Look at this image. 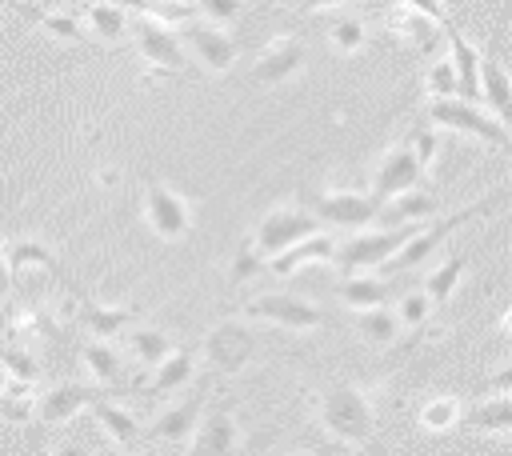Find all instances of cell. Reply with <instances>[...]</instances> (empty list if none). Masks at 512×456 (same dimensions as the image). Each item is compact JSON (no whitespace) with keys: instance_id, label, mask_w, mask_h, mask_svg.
Returning <instances> with one entry per match:
<instances>
[{"instance_id":"60d3db41","label":"cell","mask_w":512,"mask_h":456,"mask_svg":"<svg viewBox=\"0 0 512 456\" xmlns=\"http://www.w3.org/2000/svg\"><path fill=\"white\" fill-rule=\"evenodd\" d=\"M248 0H196V12H204L212 24H232L244 12Z\"/></svg>"},{"instance_id":"ac0fdd59","label":"cell","mask_w":512,"mask_h":456,"mask_svg":"<svg viewBox=\"0 0 512 456\" xmlns=\"http://www.w3.org/2000/svg\"><path fill=\"white\" fill-rule=\"evenodd\" d=\"M332 252H336V240H332V236H324V232H312V236H304V240H296V244L280 248V252H276V256H268L264 264H268V272H272V276H292V272H300L304 264L332 260Z\"/></svg>"},{"instance_id":"9a60e30c","label":"cell","mask_w":512,"mask_h":456,"mask_svg":"<svg viewBox=\"0 0 512 456\" xmlns=\"http://www.w3.org/2000/svg\"><path fill=\"white\" fill-rule=\"evenodd\" d=\"M204 396H208V380H200L196 388L188 384V392L180 388V396H176L164 412H156V420H152V436H156V440H168V444L188 440V432H192L196 420H200Z\"/></svg>"},{"instance_id":"8d00e7d4","label":"cell","mask_w":512,"mask_h":456,"mask_svg":"<svg viewBox=\"0 0 512 456\" xmlns=\"http://www.w3.org/2000/svg\"><path fill=\"white\" fill-rule=\"evenodd\" d=\"M460 400L456 396H432L420 412H416V420H420V428H428V432H448L456 420H460Z\"/></svg>"},{"instance_id":"e0dca14e","label":"cell","mask_w":512,"mask_h":456,"mask_svg":"<svg viewBox=\"0 0 512 456\" xmlns=\"http://www.w3.org/2000/svg\"><path fill=\"white\" fill-rule=\"evenodd\" d=\"M444 36H448V60H452V72H456V96L460 100H480V52L460 36V28L444 16L440 20Z\"/></svg>"},{"instance_id":"f546056e","label":"cell","mask_w":512,"mask_h":456,"mask_svg":"<svg viewBox=\"0 0 512 456\" xmlns=\"http://www.w3.org/2000/svg\"><path fill=\"white\" fill-rule=\"evenodd\" d=\"M4 256H8V268H12V280H16L20 272H28V268H44V272H60V264H56V256H52V248H48V244H40V240H8V244H4Z\"/></svg>"},{"instance_id":"1f68e13d","label":"cell","mask_w":512,"mask_h":456,"mask_svg":"<svg viewBox=\"0 0 512 456\" xmlns=\"http://www.w3.org/2000/svg\"><path fill=\"white\" fill-rule=\"evenodd\" d=\"M124 348H128V356H132L136 364L152 368V364H160V360L172 352V336L160 332V328H132Z\"/></svg>"},{"instance_id":"7bdbcfd3","label":"cell","mask_w":512,"mask_h":456,"mask_svg":"<svg viewBox=\"0 0 512 456\" xmlns=\"http://www.w3.org/2000/svg\"><path fill=\"white\" fill-rule=\"evenodd\" d=\"M404 8H412V12H420V16H428V20H444L448 12H444V4L440 0H404Z\"/></svg>"},{"instance_id":"52a82bcc","label":"cell","mask_w":512,"mask_h":456,"mask_svg":"<svg viewBox=\"0 0 512 456\" xmlns=\"http://www.w3.org/2000/svg\"><path fill=\"white\" fill-rule=\"evenodd\" d=\"M200 352L208 360L212 372H224V376H236L248 368V360L256 356V332L244 324V320H220L204 332L200 340Z\"/></svg>"},{"instance_id":"7a4b0ae2","label":"cell","mask_w":512,"mask_h":456,"mask_svg":"<svg viewBox=\"0 0 512 456\" xmlns=\"http://www.w3.org/2000/svg\"><path fill=\"white\" fill-rule=\"evenodd\" d=\"M504 204V188H496L488 200H476V204H468V208H460V212H452V216H444V220H424L384 264H380V272H404V268H416L428 252H436L460 224H468V220H476V216H488L492 208H500Z\"/></svg>"},{"instance_id":"4dcf8cb0","label":"cell","mask_w":512,"mask_h":456,"mask_svg":"<svg viewBox=\"0 0 512 456\" xmlns=\"http://www.w3.org/2000/svg\"><path fill=\"white\" fill-rule=\"evenodd\" d=\"M120 4H124V12L148 16V20L168 24V28H176V24H184V20L196 16V4L192 0H120Z\"/></svg>"},{"instance_id":"ffe728a7","label":"cell","mask_w":512,"mask_h":456,"mask_svg":"<svg viewBox=\"0 0 512 456\" xmlns=\"http://www.w3.org/2000/svg\"><path fill=\"white\" fill-rule=\"evenodd\" d=\"M80 364H84L88 380H96L100 388H120L124 384V356H120V348H112L100 336L80 348Z\"/></svg>"},{"instance_id":"7402d4cb","label":"cell","mask_w":512,"mask_h":456,"mask_svg":"<svg viewBox=\"0 0 512 456\" xmlns=\"http://www.w3.org/2000/svg\"><path fill=\"white\" fill-rule=\"evenodd\" d=\"M352 328H356V336H360L364 344H372V348H388V344H396L400 332H404L400 320H396V312H392L388 304L360 308L356 320H352Z\"/></svg>"},{"instance_id":"b9f144b4","label":"cell","mask_w":512,"mask_h":456,"mask_svg":"<svg viewBox=\"0 0 512 456\" xmlns=\"http://www.w3.org/2000/svg\"><path fill=\"white\" fill-rule=\"evenodd\" d=\"M408 144H412L416 160L424 168H432V160H436V132L432 128H416V132H408Z\"/></svg>"},{"instance_id":"836d02e7","label":"cell","mask_w":512,"mask_h":456,"mask_svg":"<svg viewBox=\"0 0 512 456\" xmlns=\"http://www.w3.org/2000/svg\"><path fill=\"white\" fill-rule=\"evenodd\" d=\"M464 268H468V256H448L444 264H436L428 276H424V296L432 300V304H448V296L456 292V284H460V276H464Z\"/></svg>"},{"instance_id":"603a6c76","label":"cell","mask_w":512,"mask_h":456,"mask_svg":"<svg viewBox=\"0 0 512 456\" xmlns=\"http://www.w3.org/2000/svg\"><path fill=\"white\" fill-rule=\"evenodd\" d=\"M436 212V192L428 188H408V192H396L392 200L380 204V216H384V228L392 224H408V220H428Z\"/></svg>"},{"instance_id":"681fc988","label":"cell","mask_w":512,"mask_h":456,"mask_svg":"<svg viewBox=\"0 0 512 456\" xmlns=\"http://www.w3.org/2000/svg\"><path fill=\"white\" fill-rule=\"evenodd\" d=\"M284 456H308V452H284Z\"/></svg>"},{"instance_id":"d4e9b609","label":"cell","mask_w":512,"mask_h":456,"mask_svg":"<svg viewBox=\"0 0 512 456\" xmlns=\"http://www.w3.org/2000/svg\"><path fill=\"white\" fill-rule=\"evenodd\" d=\"M336 296L348 304V308H372V304H388L392 296V284L384 276H364V272H352L344 280H336Z\"/></svg>"},{"instance_id":"6da1fadb","label":"cell","mask_w":512,"mask_h":456,"mask_svg":"<svg viewBox=\"0 0 512 456\" xmlns=\"http://www.w3.org/2000/svg\"><path fill=\"white\" fill-rule=\"evenodd\" d=\"M320 432L340 448H364L376 436V400L364 384H324L312 400Z\"/></svg>"},{"instance_id":"3957f363","label":"cell","mask_w":512,"mask_h":456,"mask_svg":"<svg viewBox=\"0 0 512 456\" xmlns=\"http://www.w3.org/2000/svg\"><path fill=\"white\" fill-rule=\"evenodd\" d=\"M312 232H320V220H316L308 208H300V204H276V208H268V212L256 220L252 236H248L240 248L264 264L268 256H276L280 248H288V244H296V240H304V236H312Z\"/></svg>"},{"instance_id":"d590c367","label":"cell","mask_w":512,"mask_h":456,"mask_svg":"<svg viewBox=\"0 0 512 456\" xmlns=\"http://www.w3.org/2000/svg\"><path fill=\"white\" fill-rule=\"evenodd\" d=\"M0 368L8 380H20V384H32L40 380V360L32 356L28 344H0Z\"/></svg>"},{"instance_id":"277c9868","label":"cell","mask_w":512,"mask_h":456,"mask_svg":"<svg viewBox=\"0 0 512 456\" xmlns=\"http://www.w3.org/2000/svg\"><path fill=\"white\" fill-rule=\"evenodd\" d=\"M428 120L440 124V128H448V132H460V136H472L480 144H492V148H508L512 144L508 128L496 116H488L476 100L436 96V100H428Z\"/></svg>"},{"instance_id":"4316f807","label":"cell","mask_w":512,"mask_h":456,"mask_svg":"<svg viewBox=\"0 0 512 456\" xmlns=\"http://www.w3.org/2000/svg\"><path fill=\"white\" fill-rule=\"evenodd\" d=\"M132 312H136V308H128V304L108 308V304H100V300H84V304L76 308V320H80L88 332H96L100 340H108V336H116L120 328H128Z\"/></svg>"},{"instance_id":"5b68a950","label":"cell","mask_w":512,"mask_h":456,"mask_svg":"<svg viewBox=\"0 0 512 456\" xmlns=\"http://www.w3.org/2000/svg\"><path fill=\"white\" fill-rule=\"evenodd\" d=\"M424 220H408V224H392V228H380V232H356L348 236L344 244H336L332 260L344 268V272H364V268H380Z\"/></svg>"},{"instance_id":"f35d334b","label":"cell","mask_w":512,"mask_h":456,"mask_svg":"<svg viewBox=\"0 0 512 456\" xmlns=\"http://www.w3.org/2000/svg\"><path fill=\"white\" fill-rule=\"evenodd\" d=\"M328 36H332V44H336L340 52H356V48H364L368 28H364V20H356V16H340V20L328 28Z\"/></svg>"},{"instance_id":"74e56055","label":"cell","mask_w":512,"mask_h":456,"mask_svg":"<svg viewBox=\"0 0 512 456\" xmlns=\"http://www.w3.org/2000/svg\"><path fill=\"white\" fill-rule=\"evenodd\" d=\"M396 320H400V328H408V332H416V328H424L428 324V316H432V300L424 296V288H412V292H404L400 300H396Z\"/></svg>"},{"instance_id":"5bb4252c","label":"cell","mask_w":512,"mask_h":456,"mask_svg":"<svg viewBox=\"0 0 512 456\" xmlns=\"http://www.w3.org/2000/svg\"><path fill=\"white\" fill-rule=\"evenodd\" d=\"M128 28H132V40H136V52H140L152 68H160V72L184 68V48H180V40H176V28L156 24V20H148V16L128 20Z\"/></svg>"},{"instance_id":"bcb514c9","label":"cell","mask_w":512,"mask_h":456,"mask_svg":"<svg viewBox=\"0 0 512 456\" xmlns=\"http://www.w3.org/2000/svg\"><path fill=\"white\" fill-rule=\"evenodd\" d=\"M48 456H88V452H84L80 444H56V448H52Z\"/></svg>"},{"instance_id":"2e32d148","label":"cell","mask_w":512,"mask_h":456,"mask_svg":"<svg viewBox=\"0 0 512 456\" xmlns=\"http://www.w3.org/2000/svg\"><path fill=\"white\" fill-rule=\"evenodd\" d=\"M100 396V384H56L36 396V420L40 424H68L76 412H84Z\"/></svg>"},{"instance_id":"7dc6e473","label":"cell","mask_w":512,"mask_h":456,"mask_svg":"<svg viewBox=\"0 0 512 456\" xmlns=\"http://www.w3.org/2000/svg\"><path fill=\"white\" fill-rule=\"evenodd\" d=\"M88 456H124V452H120V448H112V444H108V448H96V452H88Z\"/></svg>"},{"instance_id":"8992f818","label":"cell","mask_w":512,"mask_h":456,"mask_svg":"<svg viewBox=\"0 0 512 456\" xmlns=\"http://www.w3.org/2000/svg\"><path fill=\"white\" fill-rule=\"evenodd\" d=\"M240 312L248 320H264V324H276L288 332H312L324 324L320 304H312L308 296H296V292H260V296L244 300Z\"/></svg>"},{"instance_id":"7c38bea8","label":"cell","mask_w":512,"mask_h":456,"mask_svg":"<svg viewBox=\"0 0 512 456\" xmlns=\"http://www.w3.org/2000/svg\"><path fill=\"white\" fill-rule=\"evenodd\" d=\"M188 452L184 456H240V420L232 412V404H216L208 412H200L196 428L188 432Z\"/></svg>"},{"instance_id":"cb8c5ba5","label":"cell","mask_w":512,"mask_h":456,"mask_svg":"<svg viewBox=\"0 0 512 456\" xmlns=\"http://www.w3.org/2000/svg\"><path fill=\"white\" fill-rule=\"evenodd\" d=\"M92 416H96V424L116 440V444H140L144 440V428H140V420L124 408V404H116V400H104V396H96L92 404Z\"/></svg>"},{"instance_id":"30bf717a","label":"cell","mask_w":512,"mask_h":456,"mask_svg":"<svg viewBox=\"0 0 512 456\" xmlns=\"http://www.w3.org/2000/svg\"><path fill=\"white\" fill-rule=\"evenodd\" d=\"M140 212H144L148 232L160 240H184L192 232V204L172 184H148Z\"/></svg>"},{"instance_id":"d6a6232c","label":"cell","mask_w":512,"mask_h":456,"mask_svg":"<svg viewBox=\"0 0 512 456\" xmlns=\"http://www.w3.org/2000/svg\"><path fill=\"white\" fill-rule=\"evenodd\" d=\"M388 20H392V32H396L404 44H412V48H428V44L436 40V20H428V16H420V12L404 8V4L392 8Z\"/></svg>"},{"instance_id":"4fadbf2b","label":"cell","mask_w":512,"mask_h":456,"mask_svg":"<svg viewBox=\"0 0 512 456\" xmlns=\"http://www.w3.org/2000/svg\"><path fill=\"white\" fill-rule=\"evenodd\" d=\"M308 52H304V40L300 36H276L268 40L256 60H252V80L264 84V88H276V84H288L292 76H300Z\"/></svg>"},{"instance_id":"f1b7e54d","label":"cell","mask_w":512,"mask_h":456,"mask_svg":"<svg viewBox=\"0 0 512 456\" xmlns=\"http://www.w3.org/2000/svg\"><path fill=\"white\" fill-rule=\"evenodd\" d=\"M20 8V16H28L32 24H40L52 40H60V44H84L88 40V32H84V24L76 20V16H60V12H44V8H36V4H16Z\"/></svg>"},{"instance_id":"f6af8a7d","label":"cell","mask_w":512,"mask_h":456,"mask_svg":"<svg viewBox=\"0 0 512 456\" xmlns=\"http://www.w3.org/2000/svg\"><path fill=\"white\" fill-rule=\"evenodd\" d=\"M12 288V268H8V256H4V244H0V296H8Z\"/></svg>"},{"instance_id":"ee69618b","label":"cell","mask_w":512,"mask_h":456,"mask_svg":"<svg viewBox=\"0 0 512 456\" xmlns=\"http://www.w3.org/2000/svg\"><path fill=\"white\" fill-rule=\"evenodd\" d=\"M300 12H324V8H344V4H352V0H292Z\"/></svg>"},{"instance_id":"83f0119b","label":"cell","mask_w":512,"mask_h":456,"mask_svg":"<svg viewBox=\"0 0 512 456\" xmlns=\"http://www.w3.org/2000/svg\"><path fill=\"white\" fill-rule=\"evenodd\" d=\"M464 424L476 428V432H496V436H504V432L512 428V396H508V392H496V396L480 400V404L464 416Z\"/></svg>"},{"instance_id":"ba28073f","label":"cell","mask_w":512,"mask_h":456,"mask_svg":"<svg viewBox=\"0 0 512 456\" xmlns=\"http://www.w3.org/2000/svg\"><path fill=\"white\" fill-rule=\"evenodd\" d=\"M176 40H180V48H188L192 56H196V64L204 68V72H212V76H224L232 64H236V44H232V36L220 28V24H212V20H184V24H176Z\"/></svg>"},{"instance_id":"9c48e42d","label":"cell","mask_w":512,"mask_h":456,"mask_svg":"<svg viewBox=\"0 0 512 456\" xmlns=\"http://www.w3.org/2000/svg\"><path fill=\"white\" fill-rule=\"evenodd\" d=\"M424 172H428V168L416 160L412 144H408V140H400V144L384 148V152H380V160L372 164V172H368V192L384 204V200H392L396 192H408V188L424 184Z\"/></svg>"},{"instance_id":"c3c4849f","label":"cell","mask_w":512,"mask_h":456,"mask_svg":"<svg viewBox=\"0 0 512 456\" xmlns=\"http://www.w3.org/2000/svg\"><path fill=\"white\" fill-rule=\"evenodd\" d=\"M136 456H160V448H152V444H144V448H140Z\"/></svg>"},{"instance_id":"8fae6325","label":"cell","mask_w":512,"mask_h":456,"mask_svg":"<svg viewBox=\"0 0 512 456\" xmlns=\"http://www.w3.org/2000/svg\"><path fill=\"white\" fill-rule=\"evenodd\" d=\"M312 216L332 228H368L372 220H380V200L356 188H328V192H316Z\"/></svg>"},{"instance_id":"44dd1931","label":"cell","mask_w":512,"mask_h":456,"mask_svg":"<svg viewBox=\"0 0 512 456\" xmlns=\"http://www.w3.org/2000/svg\"><path fill=\"white\" fill-rule=\"evenodd\" d=\"M196 380V356L188 348H172L160 364H152V376H148V392L156 396H172L180 388H188Z\"/></svg>"},{"instance_id":"d6986e66","label":"cell","mask_w":512,"mask_h":456,"mask_svg":"<svg viewBox=\"0 0 512 456\" xmlns=\"http://www.w3.org/2000/svg\"><path fill=\"white\" fill-rule=\"evenodd\" d=\"M480 100L492 108V116L504 128L512 124V80H508V72L500 68V60L492 52L480 56Z\"/></svg>"},{"instance_id":"ab89813d","label":"cell","mask_w":512,"mask_h":456,"mask_svg":"<svg viewBox=\"0 0 512 456\" xmlns=\"http://www.w3.org/2000/svg\"><path fill=\"white\" fill-rule=\"evenodd\" d=\"M424 88H428L432 100L456 92V72H452V60H448V56H444V60H432V64L424 68Z\"/></svg>"},{"instance_id":"484cf974","label":"cell","mask_w":512,"mask_h":456,"mask_svg":"<svg viewBox=\"0 0 512 456\" xmlns=\"http://www.w3.org/2000/svg\"><path fill=\"white\" fill-rule=\"evenodd\" d=\"M84 24L104 40V44H120L128 36V12L120 0H96L84 8Z\"/></svg>"},{"instance_id":"e575fe53","label":"cell","mask_w":512,"mask_h":456,"mask_svg":"<svg viewBox=\"0 0 512 456\" xmlns=\"http://www.w3.org/2000/svg\"><path fill=\"white\" fill-rule=\"evenodd\" d=\"M32 416H36L32 384L4 380V388H0V420H8V424H32Z\"/></svg>"}]
</instances>
